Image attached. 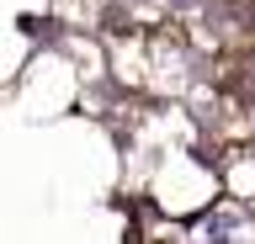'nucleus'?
Here are the masks:
<instances>
[{
    "instance_id": "f257e3e1",
    "label": "nucleus",
    "mask_w": 255,
    "mask_h": 244,
    "mask_svg": "<svg viewBox=\"0 0 255 244\" xmlns=\"http://www.w3.org/2000/svg\"><path fill=\"white\" fill-rule=\"evenodd\" d=\"M250 239V223L239 207H218L202 218V244H245Z\"/></svg>"
}]
</instances>
